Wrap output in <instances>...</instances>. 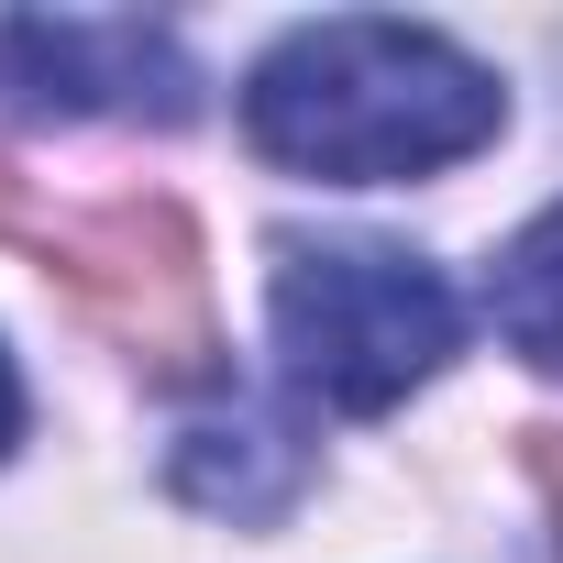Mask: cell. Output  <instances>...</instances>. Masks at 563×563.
Masks as SVG:
<instances>
[{"label":"cell","mask_w":563,"mask_h":563,"mask_svg":"<svg viewBox=\"0 0 563 563\" xmlns=\"http://www.w3.org/2000/svg\"><path fill=\"white\" fill-rule=\"evenodd\" d=\"M243 133L254 155L321 188H387V177H442L486 155L508 133V89L486 56H464L431 23L332 12L265 45V67L243 78Z\"/></svg>","instance_id":"cell-1"},{"label":"cell","mask_w":563,"mask_h":563,"mask_svg":"<svg viewBox=\"0 0 563 563\" xmlns=\"http://www.w3.org/2000/svg\"><path fill=\"white\" fill-rule=\"evenodd\" d=\"M265 332L288 354L299 398L376 420L464 354V299L409 243H365V232L310 243V232H288L265 254Z\"/></svg>","instance_id":"cell-2"},{"label":"cell","mask_w":563,"mask_h":563,"mask_svg":"<svg viewBox=\"0 0 563 563\" xmlns=\"http://www.w3.org/2000/svg\"><path fill=\"white\" fill-rule=\"evenodd\" d=\"M0 111H23V122H188L199 111V67L155 23L0 12Z\"/></svg>","instance_id":"cell-3"},{"label":"cell","mask_w":563,"mask_h":563,"mask_svg":"<svg viewBox=\"0 0 563 563\" xmlns=\"http://www.w3.org/2000/svg\"><path fill=\"white\" fill-rule=\"evenodd\" d=\"M56 265H67V288L133 343V365H155V376H210L221 332H210V276H199L188 210H166V199L89 210V221L56 243Z\"/></svg>","instance_id":"cell-4"},{"label":"cell","mask_w":563,"mask_h":563,"mask_svg":"<svg viewBox=\"0 0 563 563\" xmlns=\"http://www.w3.org/2000/svg\"><path fill=\"white\" fill-rule=\"evenodd\" d=\"M310 475V442H288V420H210L177 442V497L188 508H221V519H276Z\"/></svg>","instance_id":"cell-5"},{"label":"cell","mask_w":563,"mask_h":563,"mask_svg":"<svg viewBox=\"0 0 563 563\" xmlns=\"http://www.w3.org/2000/svg\"><path fill=\"white\" fill-rule=\"evenodd\" d=\"M486 321L508 332V354H530L541 376H563V199L508 232V254L486 276Z\"/></svg>","instance_id":"cell-6"},{"label":"cell","mask_w":563,"mask_h":563,"mask_svg":"<svg viewBox=\"0 0 563 563\" xmlns=\"http://www.w3.org/2000/svg\"><path fill=\"white\" fill-rule=\"evenodd\" d=\"M530 475H541V497H552V530H563V431H530Z\"/></svg>","instance_id":"cell-7"},{"label":"cell","mask_w":563,"mask_h":563,"mask_svg":"<svg viewBox=\"0 0 563 563\" xmlns=\"http://www.w3.org/2000/svg\"><path fill=\"white\" fill-rule=\"evenodd\" d=\"M23 442V376H12V354H0V453Z\"/></svg>","instance_id":"cell-8"}]
</instances>
